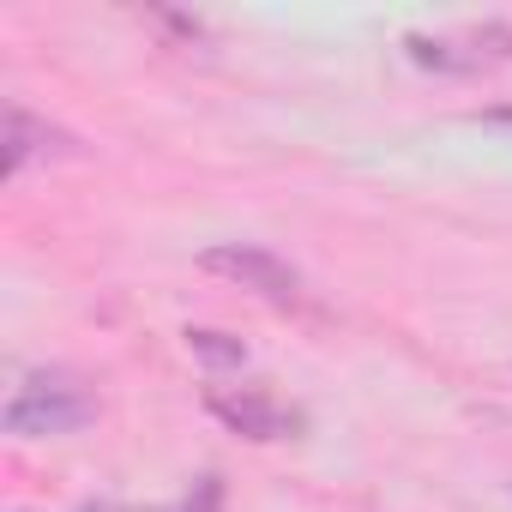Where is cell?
Returning a JSON list of instances; mask_svg holds the SVG:
<instances>
[{
    "mask_svg": "<svg viewBox=\"0 0 512 512\" xmlns=\"http://www.w3.org/2000/svg\"><path fill=\"white\" fill-rule=\"evenodd\" d=\"M43 157H79V139L61 133V127H49V121H37L31 109L13 103V115H7V175L31 169Z\"/></svg>",
    "mask_w": 512,
    "mask_h": 512,
    "instance_id": "5b68a950",
    "label": "cell"
},
{
    "mask_svg": "<svg viewBox=\"0 0 512 512\" xmlns=\"http://www.w3.org/2000/svg\"><path fill=\"white\" fill-rule=\"evenodd\" d=\"M416 67L428 73H482V67H500L512 61V25L506 19H488V25H464V31H422L404 43Z\"/></svg>",
    "mask_w": 512,
    "mask_h": 512,
    "instance_id": "7a4b0ae2",
    "label": "cell"
},
{
    "mask_svg": "<svg viewBox=\"0 0 512 512\" xmlns=\"http://www.w3.org/2000/svg\"><path fill=\"white\" fill-rule=\"evenodd\" d=\"M205 410L229 428V434H247V440H290L296 428H302V416L296 410H284L278 398H266V392H205Z\"/></svg>",
    "mask_w": 512,
    "mask_h": 512,
    "instance_id": "277c9868",
    "label": "cell"
},
{
    "mask_svg": "<svg viewBox=\"0 0 512 512\" xmlns=\"http://www.w3.org/2000/svg\"><path fill=\"white\" fill-rule=\"evenodd\" d=\"M199 266L217 272V278H229V284H241V290H253V296H266L272 308H302V302H308L302 278L278 260V253H266V247H241V241H229V247H205V253H199Z\"/></svg>",
    "mask_w": 512,
    "mask_h": 512,
    "instance_id": "3957f363",
    "label": "cell"
},
{
    "mask_svg": "<svg viewBox=\"0 0 512 512\" xmlns=\"http://www.w3.org/2000/svg\"><path fill=\"white\" fill-rule=\"evenodd\" d=\"M187 350H193V356H205V362H223V368H241V362H247V350H241V344H229L223 332H187Z\"/></svg>",
    "mask_w": 512,
    "mask_h": 512,
    "instance_id": "8992f818",
    "label": "cell"
},
{
    "mask_svg": "<svg viewBox=\"0 0 512 512\" xmlns=\"http://www.w3.org/2000/svg\"><path fill=\"white\" fill-rule=\"evenodd\" d=\"M97 416L91 392L61 380V374H43V380H25L13 398H7V434H25V440H43V434H73Z\"/></svg>",
    "mask_w": 512,
    "mask_h": 512,
    "instance_id": "6da1fadb",
    "label": "cell"
},
{
    "mask_svg": "<svg viewBox=\"0 0 512 512\" xmlns=\"http://www.w3.org/2000/svg\"><path fill=\"white\" fill-rule=\"evenodd\" d=\"M494 121H512V109H494Z\"/></svg>",
    "mask_w": 512,
    "mask_h": 512,
    "instance_id": "52a82bcc",
    "label": "cell"
}]
</instances>
